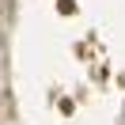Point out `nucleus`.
<instances>
[{
	"instance_id": "1",
	"label": "nucleus",
	"mask_w": 125,
	"mask_h": 125,
	"mask_svg": "<svg viewBox=\"0 0 125 125\" xmlns=\"http://www.w3.org/2000/svg\"><path fill=\"white\" fill-rule=\"evenodd\" d=\"M0 46H4V34H0Z\"/></svg>"
},
{
	"instance_id": "2",
	"label": "nucleus",
	"mask_w": 125,
	"mask_h": 125,
	"mask_svg": "<svg viewBox=\"0 0 125 125\" xmlns=\"http://www.w3.org/2000/svg\"><path fill=\"white\" fill-rule=\"evenodd\" d=\"M121 125H125V121H121Z\"/></svg>"
}]
</instances>
